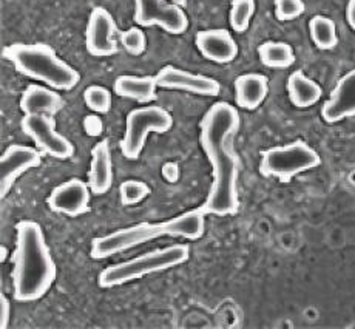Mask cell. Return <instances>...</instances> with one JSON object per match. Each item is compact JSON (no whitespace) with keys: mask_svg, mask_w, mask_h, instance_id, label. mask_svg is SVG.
<instances>
[{"mask_svg":"<svg viewBox=\"0 0 355 329\" xmlns=\"http://www.w3.org/2000/svg\"><path fill=\"white\" fill-rule=\"evenodd\" d=\"M116 33H118V26L110 11L102 6L93 8L85 28L87 51L94 58L113 56L118 53V44L114 39Z\"/></svg>","mask_w":355,"mask_h":329,"instance_id":"cell-11","label":"cell"},{"mask_svg":"<svg viewBox=\"0 0 355 329\" xmlns=\"http://www.w3.org/2000/svg\"><path fill=\"white\" fill-rule=\"evenodd\" d=\"M346 19L351 28L355 31V0H349L346 6Z\"/></svg>","mask_w":355,"mask_h":329,"instance_id":"cell-31","label":"cell"},{"mask_svg":"<svg viewBox=\"0 0 355 329\" xmlns=\"http://www.w3.org/2000/svg\"><path fill=\"white\" fill-rule=\"evenodd\" d=\"M170 2H173V3L180 5V6H186L187 5V0H170Z\"/></svg>","mask_w":355,"mask_h":329,"instance_id":"cell-32","label":"cell"},{"mask_svg":"<svg viewBox=\"0 0 355 329\" xmlns=\"http://www.w3.org/2000/svg\"><path fill=\"white\" fill-rule=\"evenodd\" d=\"M90 200L92 189L88 183L71 178L51 190L46 204L56 214L76 218L90 210Z\"/></svg>","mask_w":355,"mask_h":329,"instance_id":"cell-12","label":"cell"},{"mask_svg":"<svg viewBox=\"0 0 355 329\" xmlns=\"http://www.w3.org/2000/svg\"><path fill=\"white\" fill-rule=\"evenodd\" d=\"M322 164V158L304 141H295L286 146H278L264 150L259 162V172L264 176L277 178L282 183H289L307 170Z\"/></svg>","mask_w":355,"mask_h":329,"instance_id":"cell-6","label":"cell"},{"mask_svg":"<svg viewBox=\"0 0 355 329\" xmlns=\"http://www.w3.org/2000/svg\"><path fill=\"white\" fill-rule=\"evenodd\" d=\"M349 180H351V183L354 184V186H355V170H354V172L351 174V176H349Z\"/></svg>","mask_w":355,"mask_h":329,"instance_id":"cell-33","label":"cell"},{"mask_svg":"<svg viewBox=\"0 0 355 329\" xmlns=\"http://www.w3.org/2000/svg\"><path fill=\"white\" fill-rule=\"evenodd\" d=\"M322 116L327 124H336L355 116V68L340 78L331 92L329 99L324 102Z\"/></svg>","mask_w":355,"mask_h":329,"instance_id":"cell-15","label":"cell"},{"mask_svg":"<svg viewBox=\"0 0 355 329\" xmlns=\"http://www.w3.org/2000/svg\"><path fill=\"white\" fill-rule=\"evenodd\" d=\"M113 184V162L110 146L107 141H101L92 150L90 172H88V186L92 194L101 196L110 190Z\"/></svg>","mask_w":355,"mask_h":329,"instance_id":"cell-17","label":"cell"},{"mask_svg":"<svg viewBox=\"0 0 355 329\" xmlns=\"http://www.w3.org/2000/svg\"><path fill=\"white\" fill-rule=\"evenodd\" d=\"M121 45L124 47V50L132 54V56H141L147 48V37L146 33L142 31L139 26H132L125 31L121 33Z\"/></svg>","mask_w":355,"mask_h":329,"instance_id":"cell-26","label":"cell"},{"mask_svg":"<svg viewBox=\"0 0 355 329\" xmlns=\"http://www.w3.org/2000/svg\"><path fill=\"white\" fill-rule=\"evenodd\" d=\"M84 130L88 136H99L104 132V122L98 115H88L84 119Z\"/></svg>","mask_w":355,"mask_h":329,"instance_id":"cell-28","label":"cell"},{"mask_svg":"<svg viewBox=\"0 0 355 329\" xmlns=\"http://www.w3.org/2000/svg\"><path fill=\"white\" fill-rule=\"evenodd\" d=\"M42 155L39 149L22 146V144H11L6 147L0 158V198L2 200L10 194L20 176L40 166Z\"/></svg>","mask_w":355,"mask_h":329,"instance_id":"cell-10","label":"cell"},{"mask_svg":"<svg viewBox=\"0 0 355 329\" xmlns=\"http://www.w3.org/2000/svg\"><path fill=\"white\" fill-rule=\"evenodd\" d=\"M162 176H164V180L168 181V183H176L181 176L180 166H178V164L173 162V161L166 162L162 166Z\"/></svg>","mask_w":355,"mask_h":329,"instance_id":"cell-29","label":"cell"},{"mask_svg":"<svg viewBox=\"0 0 355 329\" xmlns=\"http://www.w3.org/2000/svg\"><path fill=\"white\" fill-rule=\"evenodd\" d=\"M173 126V118L166 108L158 106L132 110L125 119V133L121 140V152L127 160H138L144 150L150 132L167 133Z\"/></svg>","mask_w":355,"mask_h":329,"instance_id":"cell-7","label":"cell"},{"mask_svg":"<svg viewBox=\"0 0 355 329\" xmlns=\"http://www.w3.org/2000/svg\"><path fill=\"white\" fill-rule=\"evenodd\" d=\"M156 81H158V87L200 96H218L221 92V85L216 79L181 70V68L173 65L162 67L156 73Z\"/></svg>","mask_w":355,"mask_h":329,"instance_id":"cell-13","label":"cell"},{"mask_svg":"<svg viewBox=\"0 0 355 329\" xmlns=\"http://www.w3.org/2000/svg\"><path fill=\"white\" fill-rule=\"evenodd\" d=\"M84 101L92 112L99 115H105L112 108V93L102 85L87 87L84 92Z\"/></svg>","mask_w":355,"mask_h":329,"instance_id":"cell-24","label":"cell"},{"mask_svg":"<svg viewBox=\"0 0 355 329\" xmlns=\"http://www.w3.org/2000/svg\"><path fill=\"white\" fill-rule=\"evenodd\" d=\"M22 132L31 138L40 152L56 160H68L74 153L73 144L56 130V121L50 115H25L20 121Z\"/></svg>","mask_w":355,"mask_h":329,"instance_id":"cell-8","label":"cell"},{"mask_svg":"<svg viewBox=\"0 0 355 329\" xmlns=\"http://www.w3.org/2000/svg\"><path fill=\"white\" fill-rule=\"evenodd\" d=\"M150 195L148 184L138 180L124 181L119 186V198L122 205H135L144 201Z\"/></svg>","mask_w":355,"mask_h":329,"instance_id":"cell-25","label":"cell"},{"mask_svg":"<svg viewBox=\"0 0 355 329\" xmlns=\"http://www.w3.org/2000/svg\"><path fill=\"white\" fill-rule=\"evenodd\" d=\"M204 229H206V212L198 208L184 212L182 215H178L168 221L139 223L104 237H96L92 242V258L104 260L118 255L159 237H181L193 242L204 235Z\"/></svg>","mask_w":355,"mask_h":329,"instance_id":"cell-3","label":"cell"},{"mask_svg":"<svg viewBox=\"0 0 355 329\" xmlns=\"http://www.w3.org/2000/svg\"><path fill=\"white\" fill-rule=\"evenodd\" d=\"M158 81L156 76H133V74H121L113 84L114 93L125 99H133L141 104H147L156 99Z\"/></svg>","mask_w":355,"mask_h":329,"instance_id":"cell-19","label":"cell"},{"mask_svg":"<svg viewBox=\"0 0 355 329\" xmlns=\"http://www.w3.org/2000/svg\"><path fill=\"white\" fill-rule=\"evenodd\" d=\"M289 99L297 108H309L322 99L323 88L318 82L307 78L303 71H293L288 79Z\"/></svg>","mask_w":355,"mask_h":329,"instance_id":"cell-20","label":"cell"},{"mask_svg":"<svg viewBox=\"0 0 355 329\" xmlns=\"http://www.w3.org/2000/svg\"><path fill=\"white\" fill-rule=\"evenodd\" d=\"M10 301L6 298L5 294H0V329H5L10 323Z\"/></svg>","mask_w":355,"mask_h":329,"instance_id":"cell-30","label":"cell"},{"mask_svg":"<svg viewBox=\"0 0 355 329\" xmlns=\"http://www.w3.org/2000/svg\"><path fill=\"white\" fill-rule=\"evenodd\" d=\"M58 267L40 224L24 219L16 226V249L12 253V296L20 303H31L50 291Z\"/></svg>","mask_w":355,"mask_h":329,"instance_id":"cell-2","label":"cell"},{"mask_svg":"<svg viewBox=\"0 0 355 329\" xmlns=\"http://www.w3.org/2000/svg\"><path fill=\"white\" fill-rule=\"evenodd\" d=\"M255 0H232L229 11V22L235 33H245L250 26V20L255 15Z\"/></svg>","mask_w":355,"mask_h":329,"instance_id":"cell-23","label":"cell"},{"mask_svg":"<svg viewBox=\"0 0 355 329\" xmlns=\"http://www.w3.org/2000/svg\"><path fill=\"white\" fill-rule=\"evenodd\" d=\"M269 93V81L264 74L245 73L235 79V101L243 110H255Z\"/></svg>","mask_w":355,"mask_h":329,"instance_id":"cell-18","label":"cell"},{"mask_svg":"<svg viewBox=\"0 0 355 329\" xmlns=\"http://www.w3.org/2000/svg\"><path fill=\"white\" fill-rule=\"evenodd\" d=\"M62 96L51 87L31 84L20 96L19 107L25 115H50L54 116L64 108Z\"/></svg>","mask_w":355,"mask_h":329,"instance_id":"cell-16","label":"cell"},{"mask_svg":"<svg viewBox=\"0 0 355 329\" xmlns=\"http://www.w3.org/2000/svg\"><path fill=\"white\" fill-rule=\"evenodd\" d=\"M5 59L26 78L44 82L58 92H70L79 84L78 70L60 59L46 44H12L3 50Z\"/></svg>","mask_w":355,"mask_h":329,"instance_id":"cell-4","label":"cell"},{"mask_svg":"<svg viewBox=\"0 0 355 329\" xmlns=\"http://www.w3.org/2000/svg\"><path fill=\"white\" fill-rule=\"evenodd\" d=\"M309 34L312 42L320 50H332L338 44L337 26L331 17L326 16H313L309 20Z\"/></svg>","mask_w":355,"mask_h":329,"instance_id":"cell-22","label":"cell"},{"mask_svg":"<svg viewBox=\"0 0 355 329\" xmlns=\"http://www.w3.org/2000/svg\"><path fill=\"white\" fill-rule=\"evenodd\" d=\"M195 45L204 59L215 64H229L238 56V44L224 28L198 31Z\"/></svg>","mask_w":355,"mask_h":329,"instance_id":"cell-14","label":"cell"},{"mask_svg":"<svg viewBox=\"0 0 355 329\" xmlns=\"http://www.w3.org/2000/svg\"><path fill=\"white\" fill-rule=\"evenodd\" d=\"M190 257V248L187 244H172L167 248L156 249L153 252L144 253V255L135 257L127 262L112 264L105 267L99 273L98 283L104 289L127 285L136 282L150 273L168 271L172 267L184 264Z\"/></svg>","mask_w":355,"mask_h":329,"instance_id":"cell-5","label":"cell"},{"mask_svg":"<svg viewBox=\"0 0 355 329\" xmlns=\"http://www.w3.org/2000/svg\"><path fill=\"white\" fill-rule=\"evenodd\" d=\"M238 110L229 102H216L201 119V146L211 164V186L207 200L201 205L206 215L229 217L240 209L238 178L241 161L234 141L240 130Z\"/></svg>","mask_w":355,"mask_h":329,"instance_id":"cell-1","label":"cell"},{"mask_svg":"<svg viewBox=\"0 0 355 329\" xmlns=\"http://www.w3.org/2000/svg\"><path fill=\"white\" fill-rule=\"evenodd\" d=\"M133 20L139 26H159L175 36L189 28V19L182 6L166 0H135Z\"/></svg>","mask_w":355,"mask_h":329,"instance_id":"cell-9","label":"cell"},{"mask_svg":"<svg viewBox=\"0 0 355 329\" xmlns=\"http://www.w3.org/2000/svg\"><path fill=\"white\" fill-rule=\"evenodd\" d=\"M261 64L269 68H289L295 62V51L288 42L268 40L258 47Z\"/></svg>","mask_w":355,"mask_h":329,"instance_id":"cell-21","label":"cell"},{"mask_svg":"<svg viewBox=\"0 0 355 329\" xmlns=\"http://www.w3.org/2000/svg\"><path fill=\"white\" fill-rule=\"evenodd\" d=\"M275 17L279 22H289L304 12L303 0H275Z\"/></svg>","mask_w":355,"mask_h":329,"instance_id":"cell-27","label":"cell"},{"mask_svg":"<svg viewBox=\"0 0 355 329\" xmlns=\"http://www.w3.org/2000/svg\"><path fill=\"white\" fill-rule=\"evenodd\" d=\"M2 253H5V248L2 246ZM2 262H5V255H2Z\"/></svg>","mask_w":355,"mask_h":329,"instance_id":"cell-34","label":"cell"}]
</instances>
